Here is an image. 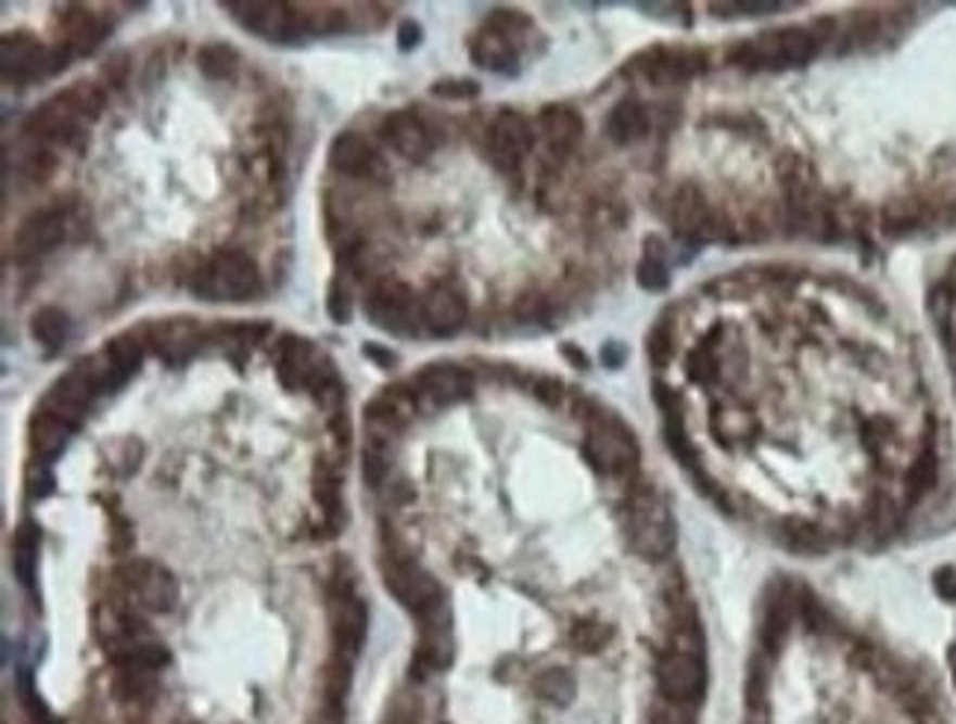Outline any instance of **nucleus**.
Here are the masks:
<instances>
[{"mask_svg":"<svg viewBox=\"0 0 956 724\" xmlns=\"http://www.w3.org/2000/svg\"><path fill=\"white\" fill-rule=\"evenodd\" d=\"M621 357H624V351H621V345H607V347H603V363H607V366H619Z\"/></svg>","mask_w":956,"mask_h":724,"instance_id":"obj_49","label":"nucleus"},{"mask_svg":"<svg viewBox=\"0 0 956 724\" xmlns=\"http://www.w3.org/2000/svg\"><path fill=\"white\" fill-rule=\"evenodd\" d=\"M330 168L345 177H371L377 168L374 148L357 134H339L327 151Z\"/></svg>","mask_w":956,"mask_h":724,"instance_id":"obj_25","label":"nucleus"},{"mask_svg":"<svg viewBox=\"0 0 956 724\" xmlns=\"http://www.w3.org/2000/svg\"><path fill=\"white\" fill-rule=\"evenodd\" d=\"M74 430L77 428L62 421L60 416H53L48 409H39L30 421V450L39 459H56L68 445Z\"/></svg>","mask_w":956,"mask_h":724,"instance_id":"obj_26","label":"nucleus"},{"mask_svg":"<svg viewBox=\"0 0 956 724\" xmlns=\"http://www.w3.org/2000/svg\"><path fill=\"white\" fill-rule=\"evenodd\" d=\"M583 454L603 474H627L639 462V442L619 416L595 412L586 424Z\"/></svg>","mask_w":956,"mask_h":724,"instance_id":"obj_4","label":"nucleus"},{"mask_svg":"<svg viewBox=\"0 0 956 724\" xmlns=\"http://www.w3.org/2000/svg\"><path fill=\"white\" fill-rule=\"evenodd\" d=\"M383 577H386V589L395 595L397 601L404 604L412 615H421V612L433 610L436 604L445 601V592L438 586V581L428 569H421L416 560H407V557H388L386 569H383Z\"/></svg>","mask_w":956,"mask_h":724,"instance_id":"obj_7","label":"nucleus"},{"mask_svg":"<svg viewBox=\"0 0 956 724\" xmlns=\"http://www.w3.org/2000/svg\"><path fill=\"white\" fill-rule=\"evenodd\" d=\"M316 347L309 345L306 339L301 336H283L280 345H277V374L283 380V386L297 389V386H313V380L318 378Z\"/></svg>","mask_w":956,"mask_h":724,"instance_id":"obj_22","label":"nucleus"},{"mask_svg":"<svg viewBox=\"0 0 956 724\" xmlns=\"http://www.w3.org/2000/svg\"><path fill=\"white\" fill-rule=\"evenodd\" d=\"M197 62H201V72H204L206 77L225 80V77H230V74L235 72L239 56H235L233 48H227V45H206L204 51H201V56H197Z\"/></svg>","mask_w":956,"mask_h":724,"instance_id":"obj_37","label":"nucleus"},{"mask_svg":"<svg viewBox=\"0 0 956 724\" xmlns=\"http://www.w3.org/2000/svg\"><path fill=\"white\" fill-rule=\"evenodd\" d=\"M366 316L374 321L380 330H388V333H397V336H407L412 333V325L421 318V301L416 297V292L400 283V280H386L368 295L366 301Z\"/></svg>","mask_w":956,"mask_h":724,"instance_id":"obj_9","label":"nucleus"},{"mask_svg":"<svg viewBox=\"0 0 956 724\" xmlns=\"http://www.w3.org/2000/svg\"><path fill=\"white\" fill-rule=\"evenodd\" d=\"M645 134H648V113L636 98H624L612 106L610 118H607V136L612 142L633 144Z\"/></svg>","mask_w":956,"mask_h":724,"instance_id":"obj_27","label":"nucleus"},{"mask_svg":"<svg viewBox=\"0 0 956 724\" xmlns=\"http://www.w3.org/2000/svg\"><path fill=\"white\" fill-rule=\"evenodd\" d=\"M68 236V221H65V213L62 209H39V213L27 215L21 227L15 230V239H12V251L21 256V259H33V256H41L60 247Z\"/></svg>","mask_w":956,"mask_h":724,"instance_id":"obj_15","label":"nucleus"},{"mask_svg":"<svg viewBox=\"0 0 956 724\" xmlns=\"http://www.w3.org/2000/svg\"><path fill=\"white\" fill-rule=\"evenodd\" d=\"M536 695H539L541 701H548L553 707H569L574 701V695H577V681H574V674L569 669H548V672H541L536 677V684H533Z\"/></svg>","mask_w":956,"mask_h":724,"instance_id":"obj_33","label":"nucleus"},{"mask_svg":"<svg viewBox=\"0 0 956 724\" xmlns=\"http://www.w3.org/2000/svg\"><path fill=\"white\" fill-rule=\"evenodd\" d=\"M936 592L947 601L956 598V572L954 569H939L936 572Z\"/></svg>","mask_w":956,"mask_h":724,"instance_id":"obj_46","label":"nucleus"},{"mask_svg":"<svg viewBox=\"0 0 956 724\" xmlns=\"http://www.w3.org/2000/svg\"><path fill=\"white\" fill-rule=\"evenodd\" d=\"M668 221H672L674 233L683 239L710 242V239L724 236V221H718V213L694 183H683L674 189L672 204H668Z\"/></svg>","mask_w":956,"mask_h":724,"instance_id":"obj_8","label":"nucleus"},{"mask_svg":"<svg viewBox=\"0 0 956 724\" xmlns=\"http://www.w3.org/2000/svg\"><path fill=\"white\" fill-rule=\"evenodd\" d=\"M418 624H421V636H418L416 660L421 669H448L454 663V651H457V643H454V615H450L448 601L436 604L433 610L421 612L418 615Z\"/></svg>","mask_w":956,"mask_h":724,"instance_id":"obj_13","label":"nucleus"},{"mask_svg":"<svg viewBox=\"0 0 956 724\" xmlns=\"http://www.w3.org/2000/svg\"><path fill=\"white\" fill-rule=\"evenodd\" d=\"M98 392H101V383L94 378L92 363H82V366L72 368L65 378L53 383L41 409H48L53 416H60L62 421H68L72 428H77Z\"/></svg>","mask_w":956,"mask_h":724,"instance_id":"obj_12","label":"nucleus"},{"mask_svg":"<svg viewBox=\"0 0 956 724\" xmlns=\"http://www.w3.org/2000/svg\"><path fill=\"white\" fill-rule=\"evenodd\" d=\"M397 41H400V51H412L418 41H421V27H418L416 21H404L397 27Z\"/></svg>","mask_w":956,"mask_h":724,"instance_id":"obj_45","label":"nucleus"},{"mask_svg":"<svg viewBox=\"0 0 956 724\" xmlns=\"http://www.w3.org/2000/svg\"><path fill=\"white\" fill-rule=\"evenodd\" d=\"M433 94H438V98H448V101H469V98H477L480 86L474 80H459V77H450V80L433 82Z\"/></svg>","mask_w":956,"mask_h":724,"instance_id":"obj_40","label":"nucleus"},{"mask_svg":"<svg viewBox=\"0 0 956 724\" xmlns=\"http://www.w3.org/2000/svg\"><path fill=\"white\" fill-rule=\"evenodd\" d=\"M645 80L653 86H677V82L692 80L694 74L706 68V56L698 51H651L639 65Z\"/></svg>","mask_w":956,"mask_h":724,"instance_id":"obj_19","label":"nucleus"},{"mask_svg":"<svg viewBox=\"0 0 956 724\" xmlns=\"http://www.w3.org/2000/svg\"><path fill=\"white\" fill-rule=\"evenodd\" d=\"M562 354H565V357H569L571 363H574V366H581V368L589 366V359L583 357V354H577V351H574V345H565V347H562Z\"/></svg>","mask_w":956,"mask_h":724,"instance_id":"obj_50","label":"nucleus"},{"mask_svg":"<svg viewBox=\"0 0 956 724\" xmlns=\"http://www.w3.org/2000/svg\"><path fill=\"white\" fill-rule=\"evenodd\" d=\"M151 345L165 359H183L186 351H194V345H197V327L192 321H165V325H156Z\"/></svg>","mask_w":956,"mask_h":724,"instance_id":"obj_31","label":"nucleus"},{"mask_svg":"<svg viewBox=\"0 0 956 724\" xmlns=\"http://www.w3.org/2000/svg\"><path fill=\"white\" fill-rule=\"evenodd\" d=\"M815 53H818V39L813 33L804 27H780L732 48L730 62H736L744 72H780V68L806 65Z\"/></svg>","mask_w":956,"mask_h":724,"instance_id":"obj_2","label":"nucleus"},{"mask_svg":"<svg viewBox=\"0 0 956 724\" xmlns=\"http://www.w3.org/2000/svg\"><path fill=\"white\" fill-rule=\"evenodd\" d=\"M316 500L321 512H324L330 531H339L342 521H345V507H342V474H339L336 466L330 462H318L316 469Z\"/></svg>","mask_w":956,"mask_h":724,"instance_id":"obj_30","label":"nucleus"},{"mask_svg":"<svg viewBox=\"0 0 956 724\" xmlns=\"http://www.w3.org/2000/svg\"><path fill=\"white\" fill-rule=\"evenodd\" d=\"M471 60L477 62L480 68L498 74H512L519 65V51L509 33H504L495 24H486L483 30L471 39Z\"/></svg>","mask_w":956,"mask_h":724,"instance_id":"obj_23","label":"nucleus"},{"mask_svg":"<svg viewBox=\"0 0 956 724\" xmlns=\"http://www.w3.org/2000/svg\"><path fill=\"white\" fill-rule=\"evenodd\" d=\"M539 130L550 151L571 153L583 139V118L577 110L562 106V103H550L539 113Z\"/></svg>","mask_w":956,"mask_h":724,"instance_id":"obj_24","label":"nucleus"},{"mask_svg":"<svg viewBox=\"0 0 956 724\" xmlns=\"http://www.w3.org/2000/svg\"><path fill=\"white\" fill-rule=\"evenodd\" d=\"M648 354H651V359L657 363V366H665V363L672 359L674 339H672V330H668V325H665V321H660V325L653 327L651 339H648Z\"/></svg>","mask_w":956,"mask_h":724,"instance_id":"obj_41","label":"nucleus"},{"mask_svg":"<svg viewBox=\"0 0 956 724\" xmlns=\"http://www.w3.org/2000/svg\"><path fill=\"white\" fill-rule=\"evenodd\" d=\"M0 60H3L7 80L30 82L62 72L65 62L72 60V51L65 45L44 48L30 33H15V36H7L0 45Z\"/></svg>","mask_w":956,"mask_h":724,"instance_id":"obj_5","label":"nucleus"},{"mask_svg":"<svg viewBox=\"0 0 956 724\" xmlns=\"http://www.w3.org/2000/svg\"><path fill=\"white\" fill-rule=\"evenodd\" d=\"M368 633V607L366 601L345 589L333 601V639H336V657L350 663L366 643Z\"/></svg>","mask_w":956,"mask_h":724,"instance_id":"obj_16","label":"nucleus"},{"mask_svg":"<svg viewBox=\"0 0 956 724\" xmlns=\"http://www.w3.org/2000/svg\"><path fill=\"white\" fill-rule=\"evenodd\" d=\"M560 392H562V383L553 378H541L539 386H536V395H539L541 401H550V404L560 401Z\"/></svg>","mask_w":956,"mask_h":724,"instance_id":"obj_47","label":"nucleus"},{"mask_svg":"<svg viewBox=\"0 0 956 724\" xmlns=\"http://www.w3.org/2000/svg\"><path fill=\"white\" fill-rule=\"evenodd\" d=\"M466 318H469V304L462 292L448 283L433 287L421 297V321L433 336H454L466 327Z\"/></svg>","mask_w":956,"mask_h":724,"instance_id":"obj_17","label":"nucleus"},{"mask_svg":"<svg viewBox=\"0 0 956 724\" xmlns=\"http://www.w3.org/2000/svg\"><path fill=\"white\" fill-rule=\"evenodd\" d=\"M82 124H86V118L80 115V110H77V106L68 101V94L62 92V94H56L53 101H48L44 106H39V110L30 115V122H27V134L68 142L72 136L80 134Z\"/></svg>","mask_w":956,"mask_h":724,"instance_id":"obj_21","label":"nucleus"},{"mask_svg":"<svg viewBox=\"0 0 956 724\" xmlns=\"http://www.w3.org/2000/svg\"><path fill=\"white\" fill-rule=\"evenodd\" d=\"M235 21L271 41H295L304 36L306 18L289 3H227Z\"/></svg>","mask_w":956,"mask_h":724,"instance_id":"obj_10","label":"nucleus"},{"mask_svg":"<svg viewBox=\"0 0 956 724\" xmlns=\"http://www.w3.org/2000/svg\"><path fill=\"white\" fill-rule=\"evenodd\" d=\"M653 724H694L692 713H686V707H677V704H668L665 710L657 713Z\"/></svg>","mask_w":956,"mask_h":724,"instance_id":"obj_44","label":"nucleus"},{"mask_svg":"<svg viewBox=\"0 0 956 724\" xmlns=\"http://www.w3.org/2000/svg\"><path fill=\"white\" fill-rule=\"evenodd\" d=\"M657 684L668 704L692 707L706 693V665L698 651L672 648L662 653L657 663Z\"/></svg>","mask_w":956,"mask_h":724,"instance_id":"obj_6","label":"nucleus"},{"mask_svg":"<svg viewBox=\"0 0 956 724\" xmlns=\"http://www.w3.org/2000/svg\"><path fill=\"white\" fill-rule=\"evenodd\" d=\"M780 10V3H727V7H718V3H715L713 7V12H724V15H727V12H744V15H772V12H777Z\"/></svg>","mask_w":956,"mask_h":724,"instance_id":"obj_43","label":"nucleus"},{"mask_svg":"<svg viewBox=\"0 0 956 724\" xmlns=\"http://www.w3.org/2000/svg\"><path fill=\"white\" fill-rule=\"evenodd\" d=\"M259 268L247 254L239 251H221L194 277V295L213 301V304H242L259 295Z\"/></svg>","mask_w":956,"mask_h":724,"instance_id":"obj_3","label":"nucleus"},{"mask_svg":"<svg viewBox=\"0 0 956 724\" xmlns=\"http://www.w3.org/2000/svg\"><path fill=\"white\" fill-rule=\"evenodd\" d=\"M610 639H612L610 627H607V624H600V622H591V619H586V622H577L574 624V631H571V645H574V648L583 653L603 651V648L610 645Z\"/></svg>","mask_w":956,"mask_h":724,"instance_id":"obj_38","label":"nucleus"},{"mask_svg":"<svg viewBox=\"0 0 956 724\" xmlns=\"http://www.w3.org/2000/svg\"><path fill=\"white\" fill-rule=\"evenodd\" d=\"M383 136L386 142L395 148L404 160L409 163H424L433 148H436V139H433V130H430L424 118H418L416 113L409 110H397L383 122Z\"/></svg>","mask_w":956,"mask_h":724,"instance_id":"obj_18","label":"nucleus"},{"mask_svg":"<svg viewBox=\"0 0 956 724\" xmlns=\"http://www.w3.org/2000/svg\"><path fill=\"white\" fill-rule=\"evenodd\" d=\"M418 389L428 395L430 401H436L438 407H448V404H457V401H466L474 392V378L471 371H466L462 366H454V363H436V366H428L421 374H418Z\"/></svg>","mask_w":956,"mask_h":724,"instance_id":"obj_20","label":"nucleus"},{"mask_svg":"<svg viewBox=\"0 0 956 724\" xmlns=\"http://www.w3.org/2000/svg\"><path fill=\"white\" fill-rule=\"evenodd\" d=\"M636 280L641 289L648 292H662L668 287V266H665V247L660 239H648L645 242V256L639 259L636 268Z\"/></svg>","mask_w":956,"mask_h":724,"instance_id":"obj_34","label":"nucleus"},{"mask_svg":"<svg viewBox=\"0 0 956 724\" xmlns=\"http://www.w3.org/2000/svg\"><path fill=\"white\" fill-rule=\"evenodd\" d=\"M103 354H106V359L113 363V368L118 371V378L127 380L130 374L139 371V366H142L144 347L139 339L132 336V333H124V336H115L110 345L103 347Z\"/></svg>","mask_w":956,"mask_h":724,"instance_id":"obj_36","label":"nucleus"},{"mask_svg":"<svg viewBox=\"0 0 956 724\" xmlns=\"http://www.w3.org/2000/svg\"><path fill=\"white\" fill-rule=\"evenodd\" d=\"M62 27H65V39H68L65 48L72 53H92L101 45L103 33H106L101 18L92 15L89 10H82V7H72V10L65 12Z\"/></svg>","mask_w":956,"mask_h":724,"instance_id":"obj_28","label":"nucleus"},{"mask_svg":"<svg viewBox=\"0 0 956 724\" xmlns=\"http://www.w3.org/2000/svg\"><path fill=\"white\" fill-rule=\"evenodd\" d=\"M127 586L136 592V598L142 607L151 612H171L180 601V586L174 581V574L151 560H136L124 569Z\"/></svg>","mask_w":956,"mask_h":724,"instance_id":"obj_14","label":"nucleus"},{"mask_svg":"<svg viewBox=\"0 0 956 724\" xmlns=\"http://www.w3.org/2000/svg\"><path fill=\"white\" fill-rule=\"evenodd\" d=\"M366 357L380 363V366H392V363H395V354H386L380 345H366Z\"/></svg>","mask_w":956,"mask_h":724,"instance_id":"obj_48","label":"nucleus"},{"mask_svg":"<svg viewBox=\"0 0 956 724\" xmlns=\"http://www.w3.org/2000/svg\"><path fill=\"white\" fill-rule=\"evenodd\" d=\"M748 724H765V713H763V710H760V713H756V715H751V719H748Z\"/></svg>","mask_w":956,"mask_h":724,"instance_id":"obj_51","label":"nucleus"},{"mask_svg":"<svg viewBox=\"0 0 956 724\" xmlns=\"http://www.w3.org/2000/svg\"><path fill=\"white\" fill-rule=\"evenodd\" d=\"M30 333L41 347L56 351V347L65 345V339L72 333V321H68V316L62 313L60 306H44V309H39L33 316Z\"/></svg>","mask_w":956,"mask_h":724,"instance_id":"obj_32","label":"nucleus"},{"mask_svg":"<svg viewBox=\"0 0 956 724\" xmlns=\"http://www.w3.org/2000/svg\"><path fill=\"white\" fill-rule=\"evenodd\" d=\"M951 672H954V677H956V645L951 648Z\"/></svg>","mask_w":956,"mask_h":724,"instance_id":"obj_52","label":"nucleus"},{"mask_svg":"<svg viewBox=\"0 0 956 724\" xmlns=\"http://www.w3.org/2000/svg\"><path fill=\"white\" fill-rule=\"evenodd\" d=\"M921 221H925V209L918 204H892L885 206L883 213V230L889 236L909 233V230L921 227Z\"/></svg>","mask_w":956,"mask_h":724,"instance_id":"obj_39","label":"nucleus"},{"mask_svg":"<svg viewBox=\"0 0 956 724\" xmlns=\"http://www.w3.org/2000/svg\"><path fill=\"white\" fill-rule=\"evenodd\" d=\"M36 562H39V528L33 521H24L12 533V572L21 586H36Z\"/></svg>","mask_w":956,"mask_h":724,"instance_id":"obj_29","label":"nucleus"},{"mask_svg":"<svg viewBox=\"0 0 956 724\" xmlns=\"http://www.w3.org/2000/svg\"><path fill=\"white\" fill-rule=\"evenodd\" d=\"M627 536H630L633 551L651 562L672 557V551L677 548V521H674V512L668 507V500L662 498L653 486H639L630 495Z\"/></svg>","mask_w":956,"mask_h":724,"instance_id":"obj_1","label":"nucleus"},{"mask_svg":"<svg viewBox=\"0 0 956 724\" xmlns=\"http://www.w3.org/2000/svg\"><path fill=\"white\" fill-rule=\"evenodd\" d=\"M327 313L339 325H347L350 321V295L342 283H333L330 292H327Z\"/></svg>","mask_w":956,"mask_h":724,"instance_id":"obj_42","label":"nucleus"},{"mask_svg":"<svg viewBox=\"0 0 956 724\" xmlns=\"http://www.w3.org/2000/svg\"><path fill=\"white\" fill-rule=\"evenodd\" d=\"M530 148H533V130H530L524 115L504 110L495 122L488 124L486 151L498 172H515Z\"/></svg>","mask_w":956,"mask_h":724,"instance_id":"obj_11","label":"nucleus"},{"mask_svg":"<svg viewBox=\"0 0 956 724\" xmlns=\"http://www.w3.org/2000/svg\"><path fill=\"white\" fill-rule=\"evenodd\" d=\"M936 474H939L936 454H933V448H925L916 457V462L909 466V471H906V500H909V504H918V500L925 498L927 492L936 486Z\"/></svg>","mask_w":956,"mask_h":724,"instance_id":"obj_35","label":"nucleus"}]
</instances>
